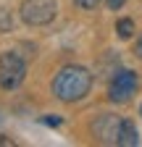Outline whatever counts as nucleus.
Masks as SVG:
<instances>
[{
    "mask_svg": "<svg viewBox=\"0 0 142 147\" xmlns=\"http://www.w3.org/2000/svg\"><path fill=\"white\" fill-rule=\"evenodd\" d=\"M92 89V74L84 66H63L53 79V95L61 102H79Z\"/></svg>",
    "mask_w": 142,
    "mask_h": 147,
    "instance_id": "obj_1",
    "label": "nucleus"
},
{
    "mask_svg": "<svg viewBox=\"0 0 142 147\" xmlns=\"http://www.w3.org/2000/svg\"><path fill=\"white\" fill-rule=\"evenodd\" d=\"M24 76H26V63H24V58L19 53L8 50V53L0 55V87L5 92L21 87Z\"/></svg>",
    "mask_w": 142,
    "mask_h": 147,
    "instance_id": "obj_2",
    "label": "nucleus"
},
{
    "mask_svg": "<svg viewBox=\"0 0 142 147\" xmlns=\"http://www.w3.org/2000/svg\"><path fill=\"white\" fill-rule=\"evenodd\" d=\"M55 13H58L55 0H24L21 8H19L21 21L29 26H45L55 18Z\"/></svg>",
    "mask_w": 142,
    "mask_h": 147,
    "instance_id": "obj_3",
    "label": "nucleus"
},
{
    "mask_svg": "<svg viewBox=\"0 0 142 147\" xmlns=\"http://www.w3.org/2000/svg\"><path fill=\"white\" fill-rule=\"evenodd\" d=\"M137 87H139L137 74L132 68H121V71H116V76L108 84V100L111 102H129L137 95Z\"/></svg>",
    "mask_w": 142,
    "mask_h": 147,
    "instance_id": "obj_4",
    "label": "nucleus"
},
{
    "mask_svg": "<svg viewBox=\"0 0 142 147\" xmlns=\"http://www.w3.org/2000/svg\"><path fill=\"white\" fill-rule=\"evenodd\" d=\"M118 123H121V118H118V116H111V113H105V116H100V118L92 123V131L97 134V139H103V142H113V144H116Z\"/></svg>",
    "mask_w": 142,
    "mask_h": 147,
    "instance_id": "obj_5",
    "label": "nucleus"
},
{
    "mask_svg": "<svg viewBox=\"0 0 142 147\" xmlns=\"http://www.w3.org/2000/svg\"><path fill=\"white\" fill-rule=\"evenodd\" d=\"M116 144H121V147H137V144H139L137 126H134L129 118H121V123H118V134H116Z\"/></svg>",
    "mask_w": 142,
    "mask_h": 147,
    "instance_id": "obj_6",
    "label": "nucleus"
},
{
    "mask_svg": "<svg viewBox=\"0 0 142 147\" xmlns=\"http://www.w3.org/2000/svg\"><path fill=\"white\" fill-rule=\"evenodd\" d=\"M116 34L121 37V40H129V37L134 34V21L132 18H118L116 21Z\"/></svg>",
    "mask_w": 142,
    "mask_h": 147,
    "instance_id": "obj_7",
    "label": "nucleus"
},
{
    "mask_svg": "<svg viewBox=\"0 0 142 147\" xmlns=\"http://www.w3.org/2000/svg\"><path fill=\"white\" fill-rule=\"evenodd\" d=\"M74 3H76L79 8H84V11H92V8L100 5V0H74Z\"/></svg>",
    "mask_w": 142,
    "mask_h": 147,
    "instance_id": "obj_8",
    "label": "nucleus"
},
{
    "mask_svg": "<svg viewBox=\"0 0 142 147\" xmlns=\"http://www.w3.org/2000/svg\"><path fill=\"white\" fill-rule=\"evenodd\" d=\"M42 123H45V126H61V123H63V118H61V116H45V118H42Z\"/></svg>",
    "mask_w": 142,
    "mask_h": 147,
    "instance_id": "obj_9",
    "label": "nucleus"
},
{
    "mask_svg": "<svg viewBox=\"0 0 142 147\" xmlns=\"http://www.w3.org/2000/svg\"><path fill=\"white\" fill-rule=\"evenodd\" d=\"M105 3H108V8L118 11V8H124V3H126V0H105Z\"/></svg>",
    "mask_w": 142,
    "mask_h": 147,
    "instance_id": "obj_10",
    "label": "nucleus"
},
{
    "mask_svg": "<svg viewBox=\"0 0 142 147\" xmlns=\"http://www.w3.org/2000/svg\"><path fill=\"white\" fill-rule=\"evenodd\" d=\"M134 55H137V58H142V37L134 42Z\"/></svg>",
    "mask_w": 142,
    "mask_h": 147,
    "instance_id": "obj_11",
    "label": "nucleus"
},
{
    "mask_svg": "<svg viewBox=\"0 0 142 147\" xmlns=\"http://www.w3.org/2000/svg\"><path fill=\"white\" fill-rule=\"evenodd\" d=\"M139 116H142V108H139Z\"/></svg>",
    "mask_w": 142,
    "mask_h": 147,
    "instance_id": "obj_12",
    "label": "nucleus"
}]
</instances>
